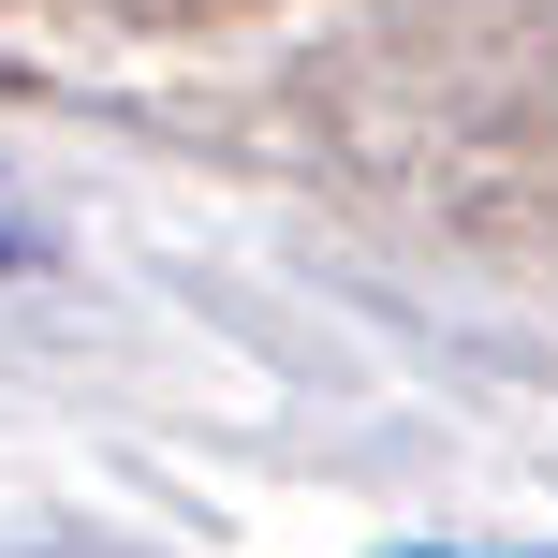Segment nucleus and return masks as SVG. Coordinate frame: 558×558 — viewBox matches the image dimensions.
<instances>
[{
    "instance_id": "obj_1",
    "label": "nucleus",
    "mask_w": 558,
    "mask_h": 558,
    "mask_svg": "<svg viewBox=\"0 0 558 558\" xmlns=\"http://www.w3.org/2000/svg\"><path fill=\"white\" fill-rule=\"evenodd\" d=\"M45 251H59V235L29 221V206H0V265H45Z\"/></svg>"
},
{
    "instance_id": "obj_2",
    "label": "nucleus",
    "mask_w": 558,
    "mask_h": 558,
    "mask_svg": "<svg viewBox=\"0 0 558 558\" xmlns=\"http://www.w3.org/2000/svg\"><path fill=\"white\" fill-rule=\"evenodd\" d=\"M412 558H426V544H412Z\"/></svg>"
}]
</instances>
